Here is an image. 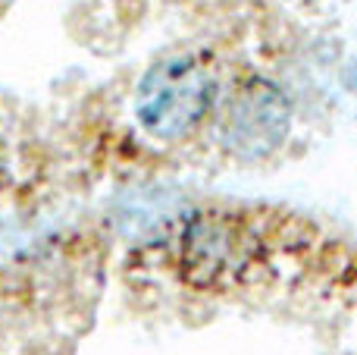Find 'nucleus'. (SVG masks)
<instances>
[{"instance_id":"f257e3e1","label":"nucleus","mask_w":357,"mask_h":355,"mask_svg":"<svg viewBox=\"0 0 357 355\" xmlns=\"http://www.w3.org/2000/svg\"><path fill=\"white\" fill-rule=\"evenodd\" d=\"M216 101V73L204 54H176L144 73L135 92V117L148 136L176 142L188 136Z\"/></svg>"},{"instance_id":"f03ea898","label":"nucleus","mask_w":357,"mask_h":355,"mask_svg":"<svg viewBox=\"0 0 357 355\" xmlns=\"http://www.w3.org/2000/svg\"><path fill=\"white\" fill-rule=\"evenodd\" d=\"M257 255V236L241 217L201 211L178 233V274L197 289H216L245 277Z\"/></svg>"},{"instance_id":"7ed1b4c3","label":"nucleus","mask_w":357,"mask_h":355,"mask_svg":"<svg viewBox=\"0 0 357 355\" xmlns=\"http://www.w3.org/2000/svg\"><path fill=\"white\" fill-rule=\"evenodd\" d=\"M291 123L285 94L264 79L238 85V92L222 107L220 136L226 151L238 157H264L279 148Z\"/></svg>"},{"instance_id":"20e7f679","label":"nucleus","mask_w":357,"mask_h":355,"mask_svg":"<svg viewBox=\"0 0 357 355\" xmlns=\"http://www.w3.org/2000/svg\"><path fill=\"white\" fill-rule=\"evenodd\" d=\"M3 180H6V145L0 138V186H3Z\"/></svg>"}]
</instances>
